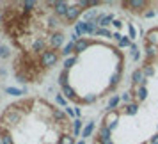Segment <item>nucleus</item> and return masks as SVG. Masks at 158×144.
Wrapping results in <instances>:
<instances>
[{
    "label": "nucleus",
    "instance_id": "f03ea898",
    "mask_svg": "<svg viewBox=\"0 0 158 144\" xmlns=\"http://www.w3.org/2000/svg\"><path fill=\"white\" fill-rule=\"evenodd\" d=\"M69 53L59 75L60 89L78 107H91L121 91L130 75V59L135 57L131 30L119 34H91L66 46Z\"/></svg>",
    "mask_w": 158,
    "mask_h": 144
},
{
    "label": "nucleus",
    "instance_id": "f257e3e1",
    "mask_svg": "<svg viewBox=\"0 0 158 144\" xmlns=\"http://www.w3.org/2000/svg\"><path fill=\"white\" fill-rule=\"evenodd\" d=\"M121 94L98 119L91 144H158V23L140 34Z\"/></svg>",
    "mask_w": 158,
    "mask_h": 144
},
{
    "label": "nucleus",
    "instance_id": "7ed1b4c3",
    "mask_svg": "<svg viewBox=\"0 0 158 144\" xmlns=\"http://www.w3.org/2000/svg\"><path fill=\"white\" fill-rule=\"evenodd\" d=\"M0 137L4 144H75V123L55 103L30 96L4 110Z\"/></svg>",
    "mask_w": 158,
    "mask_h": 144
}]
</instances>
